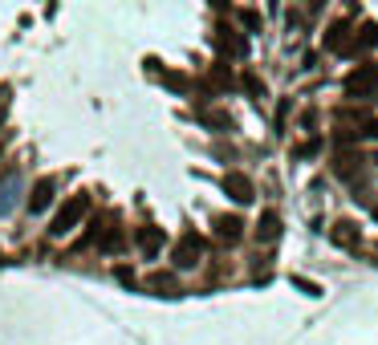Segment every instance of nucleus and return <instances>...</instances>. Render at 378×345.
Wrapping results in <instances>:
<instances>
[{
    "label": "nucleus",
    "mask_w": 378,
    "mask_h": 345,
    "mask_svg": "<svg viewBox=\"0 0 378 345\" xmlns=\"http://www.w3.org/2000/svg\"><path fill=\"white\" fill-rule=\"evenodd\" d=\"M86 215H90V195H86V191H82V195H70V204L57 211V220H53L49 236H57V240H61V236H70V231L77 228Z\"/></svg>",
    "instance_id": "obj_1"
},
{
    "label": "nucleus",
    "mask_w": 378,
    "mask_h": 345,
    "mask_svg": "<svg viewBox=\"0 0 378 345\" xmlns=\"http://www.w3.org/2000/svg\"><path fill=\"white\" fill-rule=\"evenodd\" d=\"M199 256H204V240H199L195 231H188V236L175 244L171 260H175V268H195V264H199Z\"/></svg>",
    "instance_id": "obj_2"
},
{
    "label": "nucleus",
    "mask_w": 378,
    "mask_h": 345,
    "mask_svg": "<svg viewBox=\"0 0 378 345\" xmlns=\"http://www.w3.org/2000/svg\"><path fill=\"white\" fill-rule=\"evenodd\" d=\"M378 86V66H362V69H354V73H350V77H346V93H350V98H366V93L375 90Z\"/></svg>",
    "instance_id": "obj_3"
},
{
    "label": "nucleus",
    "mask_w": 378,
    "mask_h": 345,
    "mask_svg": "<svg viewBox=\"0 0 378 345\" xmlns=\"http://www.w3.org/2000/svg\"><path fill=\"white\" fill-rule=\"evenodd\" d=\"M224 191H228L236 204H252V195H257L252 179H248V175H240V171H228V175H224Z\"/></svg>",
    "instance_id": "obj_4"
},
{
    "label": "nucleus",
    "mask_w": 378,
    "mask_h": 345,
    "mask_svg": "<svg viewBox=\"0 0 378 345\" xmlns=\"http://www.w3.org/2000/svg\"><path fill=\"white\" fill-rule=\"evenodd\" d=\"M135 244H139L142 256H159V248H163V228H135Z\"/></svg>",
    "instance_id": "obj_5"
},
{
    "label": "nucleus",
    "mask_w": 378,
    "mask_h": 345,
    "mask_svg": "<svg viewBox=\"0 0 378 345\" xmlns=\"http://www.w3.org/2000/svg\"><path fill=\"white\" fill-rule=\"evenodd\" d=\"M53 191H57V183H53V179H37V187H33V195H29V211H33V215H41V211H45L49 204H53Z\"/></svg>",
    "instance_id": "obj_6"
},
{
    "label": "nucleus",
    "mask_w": 378,
    "mask_h": 345,
    "mask_svg": "<svg viewBox=\"0 0 378 345\" xmlns=\"http://www.w3.org/2000/svg\"><path fill=\"white\" fill-rule=\"evenodd\" d=\"M277 236H281V215H277V211H264L257 220V244H273Z\"/></svg>",
    "instance_id": "obj_7"
},
{
    "label": "nucleus",
    "mask_w": 378,
    "mask_h": 345,
    "mask_svg": "<svg viewBox=\"0 0 378 345\" xmlns=\"http://www.w3.org/2000/svg\"><path fill=\"white\" fill-rule=\"evenodd\" d=\"M330 240L338 244V248H358V228L350 224V220H342V224H333L330 228Z\"/></svg>",
    "instance_id": "obj_8"
},
{
    "label": "nucleus",
    "mask_w": 378,
    "mask_h": 345,
    "mask_svg": "<svg viewBox=\"0 0 378 345\" xmlns=\"http://www.w3.org/2000/svg\"><path fill=\"white\" fill-rule=\"evenodd\" d=\"M378 45V24L375 21H366L362 29L354 33V45L346 49V53H358V49H375Z\"/></svg>",
    "instance_id": "obj_9"
},
{
    "label": "nucleus",
    "mask_w": 378,
    "mask_h": 345,
    "mask_svg": "<svg viewBox=\"0 0 378 345\" xmlns=\"http://www.w3.org/2000/svg\"><path fill=\"white\" fill-rule=\"evenodd\" d=\"M240 231H244L240 215H220V220H216V236H220V240H240Z\"/></svg>",
    "instance_id": "obj_10"
},
{
    "label": "nucleus",
    "mask_w": 378,
    "mask_h": 345,
    "mask_svg": "<svg viewBox=\"0 0 378 345\" xmlns=\"http://www.w3.org/2000/svg\"><path fill=\"white\" fill-rule=\"evenodd\" d=\"M220 45L228 49L232 57H244V49H248V45H244V41L236 37V29H220Z\"/></svg>",
    "instance_id": "obj_11"
},
{
    "label": "nucleus",
    "mask_w": 378,
    "mask_h": 345,
    "mask_svg": "<svg viewBox=\"0 0 378 345\" xmlns=\"http://www.w3.org/2000/svg\"><path fill=\"white\" fill-rule=\"evenodd\" d=\"M326 49H333V53H346V24H333V29H330Z\"/></svg>",
    "instance_id": "obj_12"
},
{
    "label": "nucleus",
    "mask_w": 378,
    "mask_h": 345,
    "mask_svg": "<svg viewBox=\"0 0 378 345\" xmlns=\"http://www.w3.org/2000/svg\"><path fill=\"white\" fill-rule=\"evenodd\" d=\"M151 289H155V293H163V297H175V280H171V276H163V273L151 276Z\"/></svg>",
    "instance_id": "obj_13"
},
{
    "label": "nucleus",
    "mask_w": 378,
    "mask_h": 345,
    "mask_svg": "<svg viewBox=\"0 0 378 345\" xmlns=\"http://www.w3.org/2000/svg\"><path fill=\"white\" fill-rule=\"evenodd\" d=\"M119 244H122V228H110L106 236H102V240H98V248H106V252H114Z\"/></svg>",
    "instance_id": "obj_14"
},
{
    "label": "nucleus",
    "mask_w": 378,
    "mask_h": 345,
    "mask_svg": "<svg viewBox=\"0 0 378 345\" xmlns=\"http://www.w3.org/2000/svg\"><path fill=\"white\" fill-rule=\"evenodd\" d=\"M293 289H301L305 297H322V284H313V280H305V276H293Z\"/></svg>",
    "instance_id": "obj_15"
},
{
    "label": "nucleus",
    "mask_w": 378,
    "mask_h": 345,
    "mask_svg": "<svg viewBox=\"0 0 378 345\" xmlns=\"http://www.w3.org/2000/svg\"><path fill=\"white\" fill-rule=\"evenodd\" d=\"M199 122H208V126H216V130H224V126H228V114H212V110H199Z\"/></svg>",
    "instance_id": "obj_16"
},
{
    "label": "nucleus",
    "mask_w": 378,
    "mask_h": 345,
    "mask_svg": "<svg viewBox=\"0 0 378 345\" xmlns=\"http://www.w3.org/2000/svg\"><path fill=\"white\" fill-rule=\"evenodd\" d=\"M163 82L171 90H188V77H179V73H163Z\"/></svg>",
    "instance_id": "obj_17"
},
{
    "label": "nucleus",
    "mask_w": 378,
    "mask_h": 345,
    "mask_svg": "<svg viewBox=\"0 0 378 345\" xmlns=\"http://www.w3.org/2000/svg\"><path fill=\"white\" fill-rule=\"evenodd\" d=\"M240 21H244V29H260V17H257V13H240Z\"/></svg>",
    "instance_id": "obj_18"
},
{
    "label": "nucleus",
    "mask_w": 378,
    "mask_h": 345,
    "mask_svg": "<svg viewBox=\"0 0 378 345\" xmlns=\"http://www.w3.org/2000/svg\"><path fill=\"white\" fill-rule=\"evenodd\" d=\"M366 135H375V138H378V122H366Z\"/></svg>",
    "instance_id": "obj_19"
},
{
    "label": "nucleus",
    "mask_w": 378,
    "mask_h": 345,
    "mask_svg": "<svg viewBox=\"0 0 378 345\" xmlns=\"http://www.w3.org/2000/svg\"><path fill=\"white\" fill-rule=\"evenodd\" d=\"M216 4H228V0H216Z\"/></svg>",
    "instance_id": "obj_20"
},
{
    "label": "nucleus",
    "mask_w": 378,
    "mask_h": 345,
    "mask_svg": "<svg viewBox=\"0 0 378 345\" xmlns=\"http://www.w3.org/2000/svg\"><path fill=\"white\" fill-rule=\"evenodd\" d=\"M0 122H4V110H0Z\"/></svg>",
    "instance_id": "obj_21"
},
{
    "label": "nucleus",
    "mask_w": 378,
    "mask_h": 345,
    "mask_svg": "<svg viewBox=\"0 0 378 345\" xmlns=\"http://www.w3.org/2000/svg\"><path fill=\"white\" fill-rule=\"evenodd\" d=\"M375 215H378V207H375Z\"/></svg>",
    "instance_id": "obj_22"
}]
</instances>
